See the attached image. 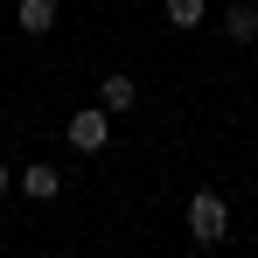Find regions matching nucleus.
I'll return each mask as SVG.
<instances>
[{
	"label": "nucleus",
	"mask_w": 258,
	"mask_h": 258,
	"mask_svg": "<svg viewBox=\"0 0 258 258\" xmlns=\"http://www.w3.org/2000/svg\"><path fill=\"white\" fill-rule=\"evenodd\" d=\"M203 14H210V0H168V21H174V28H203Z\"/></svg>",
	"instance_id": "7"
},
{
	"label": "nucleus",
	"mask_w": 258,
	"mask_h": 258,
	"mask_svg": "<svg viewBox=\"0 0 258 258\" xmlns=\"http://www.w3.org/2000/svg\"><path fill=\"white\" fill-rule=\"evenodd\" d=\"M133 98H140V91H133L126 70H112V77L98 84V105H105V112H133Z\"/></svg>",
	"instance_id": "3"
},
{
	"label": "nucleus",
	"mask_w": 258,
	"mask_h": 258,
	"mask_svg": "<svg viewBox=\"0 0 258 258\" xmlns=\"http://www.w3.org/2000/svg\"><path fill=\"white\" fill-rule=\"evenodd\" d=\"M56 188H63V174H56V168H42V161H35V168H21V196H35V203H49Z\"/></svg>",
	"instance_id": "5"
},
{
	"label": "nucleus",
	"mask_w": 258,
	"mask_h": 258,
	"mask_svg": "<svg viewBox=\"0 0 258 258\" xmlns=\"http://www.w3.org/2000/svg\"><path fill=\"white\" fill-rule=\"evenodd\" d=\"M105 140H112V112H77L70 119V147L77 154H105Z\"/></svg>",
	"instance_id": "2"
},
{
	"label": "nucleus",
	"mask_w": 258,
	"mask_h": 258,
	"mask_svg": "<svg viewBox=\"0 0 258 258\" xmlns=\"http://www.w3.org/2000/svg\"><path fill=\"white\" fill-rule=\"evenodd\" d=\"M56 28V0H21V35H49Z\"/></svg>",
	"instance_id": "6"
},
{
	"label": "nucleus",
	"mask_w": 258,
	"mask_h": 258,
	"mask_svg": "<svg viewBox=\"0 0 258 258\" xmlns=\"http://www.w3.org/2000/svg\"><path fill=\"white\" fill-rule=\"evenodd\" d=\"M223 230H230L223 196H210V188H203V196H188V237H196V244H216Z\"/></svg>",
	"instance_id": "1"
},
{
	"label": "nucleus",
	"mask_w": 258,
	"mask_h": 258,
	"mask_svg": "<svg viewBox=\"0 0 258 258\" xmlns=\"http://www.w3.org/2000/svg\"><path fill=\"white\" fill-rule=\"evenodd\" d=\"M7 181H14V174H7V168H0V196H7Z\"/></svg>",
	"instance_id": "8"
},
{
	"label": "nucleus",
	"mask_w": 258,
	"mask_h": 258,
	"mask_svg": "<svg viewBox=\"0 0 258 258\" xmlns=\"http://www.w3.org/2000/svg\"><path fill=\"white\" fill-rule=\"evenodd\" d=\"M223 35H230V42H258V7L251 0H237V7L223 14Z\"/></svg>",
	"instance_id": "4"
}]
</instances>
